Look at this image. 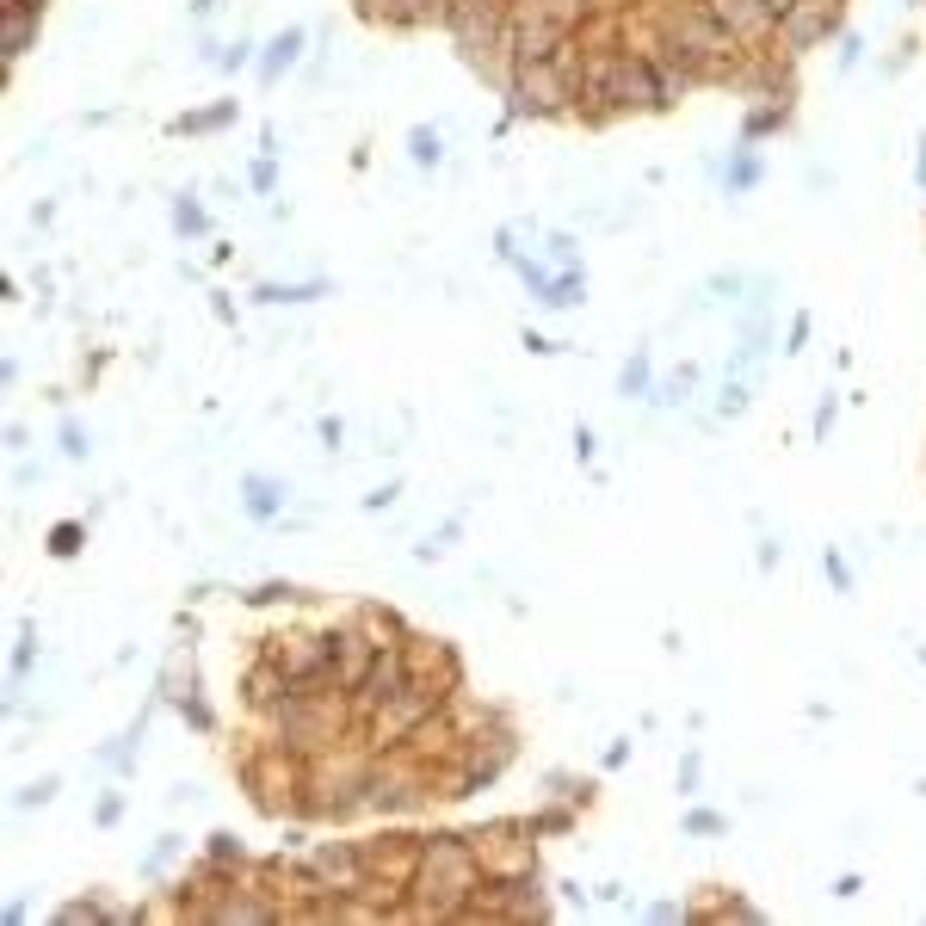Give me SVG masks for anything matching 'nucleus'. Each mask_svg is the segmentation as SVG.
I'll return each mask as SVG.
<instances>
[{
	"label": "nucleus",
	"mask_w": 926,
	"mask_h": 926,
	"mask_svg": "<svg viewBox=\"0 0 926 926\" xmlns=\"http://www.w3.org/2000/svg\"><path fill=\"white\" fill-rule=\"evenodd\" d=\"M173 223H180V229H186V235H198V229H204V210H198V204H186V198H180V204H173Z\"/></svg>",
	"instance_id": "13"
},
{
	"label": "nucleus",
	"mask_w": 926,
	"mask_h": 926,
	"mask_svg": "<svg viewBox=\"0 0 926 926\" xmlns=\"http://www.w3.org/2000/svg\"><path fill=\"white\" fill-rule=\"evenodd\" d=\"M235 118V105H217V112H198V118H180V130H217Z\"/></svg>",
	"instance_id": "12"
},
{
	"label": "nucleus",
	"mask_w": 926,
	"mask_h": 926,
	"mask_svg": "<svg viewBox=\"0 0 926 926\" xmlns=\"http://www.w3.org/2000/svg\"><path fill=\"white\" fill-rule=\"evenodd\" d=\"M365 785H371V754L340 741L328 754L303 760V815L309 822H346L365 809Z\"/></svg>",
	"instance_id": "2"
},
{
	"label": "nucleus",
	"mask_w": 926,
	"mask_h": 926,
	"mask_svg": "<svg viewBox=\"0 0 926 926\" xmlns=\"http://www.w3.org/2000/svg\"><path fill=\"white\" fill-rule=\"evenodd\" d=\"M482 889V852L463 846L451 834L439 840H420V871H414V889H408V914L420 920H463L470 896Z\"/></svg>",
	"instance_id": "1"
},
{
	"label": "nucleus",
	"mask_w": 926,
	"mask_h": 926,
	"mask_svg": "<svg viewBox=\"0 0 926 926\" xmlns=\"http://www.w3.org/2000/svg\"><path fill=\"white\" fill-rule=\"evenodd\" d=\"M118 815H124V797H99V828H112Z\"/></svg>",
	"instance_id": "16"
},
{
	"label": "nucleus",
	"mask_w": 926,
	"mask_h": 926,
	"mask_svg": "<svg viewBox=\"0 0 926 926\" xmlns=\"http://www.w3.org/2000/svg\"><path fill=\"white\" fill-rule=\"evenodd\" d=\"M241 785L254 797V809L272 815V822L278 815H303V754H291V747H278L266 735L260 754L241 760Z\"/></svg>",
	"instance_id": "3"
},
{
	"label": "nucleus",
	"mask_w": 926,
	"mask_h": 926,
	"mask_svg": "<svg viewBox=\"0 0 926 926\" xmlns=\"http://www.w3.org/2000/svg\"><path fill=\"white\" fill-rule=\"evenodd\" d=\"M315 291H322V284H266L260 297H266V303H309Z\"/></svg>",
	"instance_id": "10"
},
{
	"label": "nucleus",
	"mask_w": 926,
	"mask_h": 926,
	"mask_svg": "<svg viewBox=\"0 0 926 926\" xmlns=\"http://www.w3.org/2000/svg\"><path fill=\"white\" fill-rule=\"evenodd\" d=\"M309 871H315V883H322L328 896H365V883H371L359 840H322V846H309Z\"/></svg>",
	"instance_id": "4"
},
{
	"label": "nucleus",
	"mask_w": 926,
	"mask_h": 926,
	"mask_svg": "<svg viewBox=\"0 0 926 926\" xmlns=\"http://www.w3.org/2000/svg\"><path fill=\"white\" fill-rule=\"evenodd\" d=\"M204 859L241 877V865H247V852H241V840H235V834H210V852H204Z\"/></svg>",
	"instance_id": "9"
},
{
	"label": "nucleus",
	"mask_w": 926,
	"mask_h": 926,
	"mask_svg": "<svg viewBox=\"0 0 926 926\" xmlns=\"http://www.w3.org/2000/svg\"><path fill=\"white\" fill-rule=\"evenodd\" d=\"M297 50H303V31H284V38H272V50H266V68H260V75H266V81H278L284 68L297 62Z\"/></svg>",
	"instance_id": "8"
},
{
	"label": "nucleus",
	"mask_w": 926,
	"mask_h": 926,
	"mask_svg": "<svg viewBox=\"0 0 926 926\" xmlns=\"http://www.w3.org/2000/svg\"><path fill=\"white\" fill-rule=\"evenodd\" d=\"M414 161H439V136H426V130H414Z\"/></svg>",
	"instance_id": "15"
},
{
	"label": "nucleus",
	"mask_w": 926,
	"mask_h": 926,
	"mask_svg": "<svg viewBox=\"0 0 926 926\" xmlns=\"http://www.w3.org/2000/svg\"><path fill=\"white\" fill-rule=\"evenodd\" d=\"M352 630H359L371 649H402L408 643V624L389 612V605H359V612H352Z\"/></svg>",
	"instance_id": "6"
},
{
	"label": "nucleus",
	"mask_w": 926,
	"mask_h": 926,
	"mask_svg": "<svg viewBox=\"0 0 926 926\" xmlns=\"http://www.w3.org/2000/svg\"><path fill=\"white\" fill-rule=\"evenodd\" d=\"M241 507H247V519H278V507H284V488L272 482V476H247L241 482Z\"/></svg>",
	"instance_id": "7"
},
{
	"label": "nucleus",
	"mask_w": 926,
	"mask_h": 926,
	"mask_svg": "<svg viewBox=\"0 0 926 926\" xmlns=\"http://www.w3.org/2000/svg\"><path fill=\"white\" fill-rule=\"evenodd\" d=\"M50 797H56V778H38V785L19 791V803H50Z\"/></svg>",
	"instance_id": "14"
},
{
	"label": "nucleus",
	"mask_w": 926,
	"mask_h": 926,
	"mask_svg": "<svg viewBox=\"0 0 926 926\" xmlns=\"http://www.w3.org/2000/svg\"><path fill=\"white\" fill-rule=\"evenodd\" d=\"M241 698H247V710H254V717H272V710H284V704L297 698V680L284 673L278 655H260L254 667H247V680H241Z\"/></svg>",
	"instance_id": "5"
},
{
	"label": "nucleus",
	"mask_w": 926,
	"mask_h": 926,
	"mask_svg": "<svg viewBox=\"0 0 926 926\" xmlns=\"http://www.w3.org/2000/svg\"><path fill=\"white\" fill-rule=\"evenodd\" d=\"M81 538H87V531H81L75 519L56 525V531H50V556H75V550H81Z\"/></svg>",
	"instance_id": "11"
}]
</instances>
